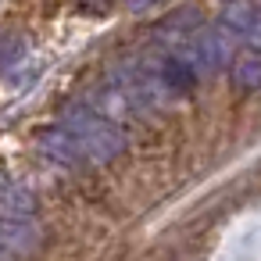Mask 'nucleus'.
<instances>
[{"instance_id": "obj_1", "label": "nucleus", "mask_w": 261, "mask_h": 261, "mask_svg": "<svg viewBox=\"0 0 261 261\" xmlns=\"http://www.w3.org/2000/svg\"><path fill=\"white\" fill-rule=\"evenodd\" d=\"M65 129L79 140V147L86 150V158L93 165L115 161L125 150V133L115 118L93 111V108H68L65 111Z\"/></svg>"}, {"instance_id": "obj_2", "label": "nucleus", "mask_w": 261, "mask_h": 261, "mask_svg": "<svg viewBox=\"0 0 261 261\" xmlns=\"http://www.w3.org/2000/svg\"><path fill=\"white\" fill-rule=\"evenodd\" d=\"M36 150L47 165L61 168V172H83L86 168V150L79 147V140L65 129V125H54V129H43L36 136Z\"/></svg>"}, {"instance_id": "obj_3", "label": "nucleus", "mask_w": 261, "mask_h": 261, "mask_svg": "<svg viewBox=\"0 0 261 261\" xmlns=\"http://www.w3.org/2000/svg\"><path fill=\"white\" fill-rule=\"evenodd\" d=\"M43 236L36 218L29 215H0V247H4L11 257H33L40 250Z\"/></svg>"}, {"instance_id": "obj_4", "label": "nucleus", "mask_w": 261, "mask_h": 261, "mask_svg": "<svg viewBox=\"0 0 261 261\" xmlns=\"http://www.w3.org/2000/svg\"><path fill=\"white\" fill-rule=\"evenodd\" d=\"M222 29L257 50L261 47V8H254L250 0H229L222 8Z\"/></svg>"}, {"instance_id": "obj_5", "label": "nucleus", "mask_w": 261, "mask_h": 261, "mask_svg": "<svg viewBox=\"0 0 261 261\" xmlns=\"http://www.w3.org/2000/svg\"><path fill=\"white\" fill-rule=\"evenodd\" d=\"M154 72H158V79H161V86H165L168 97H186V93L197 86V68H193V61H186V58H179V54H172V50L154 61Z\"/></svg>"}, {"instance_id": "obj_6", "label": "nucleus", "mask_w": 261, "mask_h": 261, "mask_svg": "<svg viewBox=\"0 0 261 261\" xmlns=\"http://www.w3.org/2000/svg\"><path fill=\"white\" fill-rule=\"evenodd\" d=\"M0 215H36V200L25 186H18L11 175L0 172Z\"/></svg>"}, {"instance_id": "obj_7", "label": "nucleus", "mask_w": 261, "mask_h": 261, "mask_svg": "<svg viewBox=\"0 0 261 261\" xmlns=\"http://www.w3.org/2000/svg\"><path fill=\"white\" fill-rule=\"evenodd\" d=\"M232 86L240 93L261 90V50H247L232 61Z\"/></svg>"}, {"instance_id": "obj_8", "label": "nucleus", "mask_w": 261, "mask_h": 261, "mask_svg": "<svg viewBox=\"0 0 261 261\" xmlns=\"http://www.w3.org/2000/svg\"><path fill=\"white\" fill-rule=\"evenodd\" d=\"M25 54V43L18 36H0V68H11Z\"/></svg>"}, {"instance_id": "obj_9", "label": "nucleus", "mask_w": 261, "mask_h": 261, "mask_svg": "<svg viewBox=\"0 0 261 261\" xmlns=\"http://www.w3.org/2000/svg\"><path fill=\"white\" fill-rule=\"evenodd\" d=\"M147 4H154V0H129V8H147Z\"/></svg>"}, {"instance_id": "obj_10", "label": "nucleus", "mask_w": 261, "mask_h": 261, "mask_svg": "<svg viewBox=\"0 0 261 261\" xmlns=\"http://www.w3.org/2000/svg\"><path fill=\"white\" fill-rule=\"evenodd\" d=\"M0 261H11V254H8L4 247H0Z\"/></svg>"}]
</instances>
